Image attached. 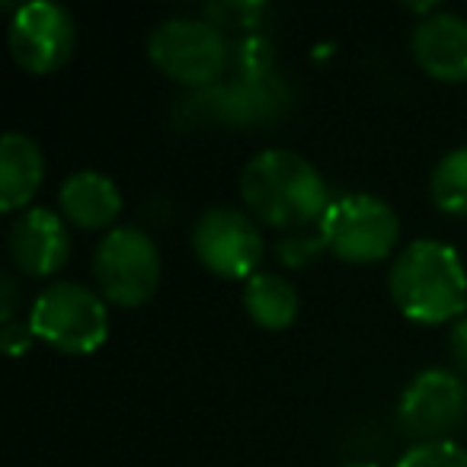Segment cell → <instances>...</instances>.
<instances>
[{
    "label": "cell",
    "instance_id": "1",
    "mask_svg": "<svg viewBox=\"0 0 467 467\" xmlns=\"http://www.w3.org/2000/svg\"><path fill=\"white\" fill-rule=\"evenodd\" d=\"M241 195L263 224L298 231L330 208V189L307 157L288 148H266L244 163Z\"/></svg>",
    "mask_w": 467,
    "mask_h": 467
},
{
    "label": "cell",
    "instance_id": "2",
    "mask_svg": "<svg viewBox=\"0 0 467 467\" xmlns=\"http://www.w3.org/2000/svg\"><path fill=\"white\" fill-rule=\"evenodd\" d=\"M390 298L416 324H445L467 307V269L458 250L441 241H413L388 275Z\"/></svg>",
    "mask_w": 467,
    "mask_h": 467
},
{
    "label": "cell",
    "instance_id": "3",
    "mask_svg": "<svg viewBox=\"0 0 467 467\" xmlns=\"http://www.w3.org/2000/svg\"><path fill=\"white\" fill-rule=\"evenodd\" d=\"M29 330L58 352L87 356L109 337V311L103 298L78 282H52L29 307Z\"/></svg>",
    "mask_w": 467,
    "mask_h": 467
},
{
    "label": "cell",
    "instance_id": "4",
    "mask_svg": "<svg viewBox=\"0 0 467 467\" xmlns=\"http://www.w3.org/2000/svg\"><path fill=\"white\" fill-rule=\"evenodd\" d=\"M148 58L182 87H205L231 61L224 33L205 16H170L148 36Z\"/></svg>",
    "mask_w": 467,
    "mask_h": 467
},
{
    "label": "cell",
    "instance_id": "5",
    "mask_svg": "<svg viewBox=\"0 0 467 467\" xmlns=\"http://www.w3.org/2000/svg\"><path fill=\"white\" fill-rule=\"evenodd\" d=\"M400 221L394 208L371 192H346L320 218V244L346 263H378L394 250Z\"/></svg>",
    "mask_w": 467,
    "mask_h": 467
},
{
    "label": "cell",
    "instance_id": "6",
    "mask_svg": "<svg viewBox=\"0 0 467 467\" xmlns=\"http://www.w3.org/2000/svg\"><path fill=\"white\" fill-rule=\"evenodd\" d=\"M93 275L112 305L138 307L161 285V250L148 231L119 224L97 244Z\"/></svg>",
    "mask_w": 467,
    "mask_h": 467
},
{
    "label": "cell",
    "instance_id": "7",
    "mask_svg": "<svg viewBox=\"0 0 467 467\" xmlns=\"http://www.w3.org/2000/svg\"><path fill=\"white\" fill-rule=\"evenodd\" d=\"M192 250L202 266L224 279H250L263 260V234L247 212L214 205L192 227Z\"/></svg>",
    "mask_w": 467,
    "mask_h": 467
},
{
    "label": "cell",
    "instance_id": "8",
    "mask_svg": "<svg viewBox=\"0 0 467 467\" xmlns=\"http://www.w3.org/2000/svg\"><path fill=\"white\" fill-rule=\"evenodd\" d=\"M78 26L55 0H29L10 20V55L29 74H52L71 58Z\"/></svg>",
    "mask_w": 467,
    "mask_h": 467
},
{
    "label": "cell",
    "instance_id": "9",
    "mask_svg": "<svg viewBox=\"0 0 467 467\" xmlns=\"http://www.w3.org/2000/svg\"><path fill=\"white\" fill-rule=\"evenodd\" d=\"M467 388L448 368H426L407 384L397 403V420L420 441H445L464 422Z\"/></svg>",
    "mask_w": 467,
    "mask_h": 467
},
{
    "label": "cell",
    "instance_id": "10",
    "mask_svg": "<svg viewBox=\"0 0 467 467\" xmlns=\"http://www.w3.org/2000/svg\"><path fill=\"white\" fill-rule=\"evenodd\" d=\"M7 250L14 256L16 269L26 275H52L67 263L71 237L58 212L46 205L23 208L10 224Z\"/></svg>",
    "mask_w": 467,
    "mask_h": 467
},
{
    "label": "cell",
    "instance_id": "11",
    "mask_svg": "<svg viewBox=\"0 0 467 467\" xmlns=\"http://www.w3.org/2000/svg\"><path fill=\"white\" fill-rule=\"evenodd\" d=\"M413 58L435 80H467V20L458 14H429L410 36Z\"/></svg>",
    "mask_w": 467,
    "mask_h": 467
},
{
    "label": "cell",
    "instance_id": "12",
    "mask_svg": "<svg viewBox=\"0 0 467 467\" xmlns=\"http://www.w3.org/2000/svg\"><path fill=\"white\" fill-rule=\"evenodd\" d=\"M58 205L71 224L93 231V227H106L116 221V214L122 212V192L99 170H78L61 182Z\"/></svg>",
    "mask_w": 467,
    "mask_h": 467
},
{
    "label": "cell",
    "instance_id": "13",
    "mask_svg": "<svg viewBox=\"0 0 467 467\" xmlns=\"http://www.w3.org/2000/svg\"><path fill=\"white\" fill-rule=\"evenodd\" d=\"M46 176L42 148L23 131H7L0 138V208L16 212L39 192Z\"/></svg>",
    "mask_w": 467,
    "mask_h": 467
},
{
    "label": "cell",
    "instance_id": "14",
    "mask_svg": "<svg viewBox=\"0 0 467 467\" xmlns=\"http://www.w3.org/2000/svg\"><path fill=\"white\" fill-rule=\"evenodd\" d=\"M244 307L247 317L263 330H285L298 317V292L288 279L275 273H256L244 285Z\"/></svg>",
    "mask_w": 467,
    "mask_h": 467
},
{
    "label": "cell",
    "instance_id": "15",
    "mask_svg": "<svg viewBox=\"0 0 467 467\" xmlns=\"http://www.w3.org/2000/svg\"><path fill=\"white\" fill-rule=\"evenodd\" d=\"M429 189H432V199L441 212L467 214V148H454L441 154V161L432 170Z\"/></svg>",
    "mask_w": 467,
    "mask_h": 467
},
{
    "label": "cell",
    "instance_id": "16",
    "mask_svg": "<svg viewBox=\"0 0 467 467\" xmlns=\"http://www.w3.org/2000/svg\"><path fill=\"white\" fill-rule=\"evenodd\" d=\"M394 467H467V448L454 441H416Z\"/></svg>",
    "mask_w": 467,
    "mask_h": 467
},
{
    "label": "cell",
    "instance_id": "17",
    "mask_svg": "<svg viewBox=\"0 0 467 467\" xmlns=\"http://www.w3.org/2000/svg\"><path fill=\"white\" fill-rule=\"evenodd\" d=\"M231 61L237 65L241 78L260 80L273 65V46L266 39H260V36H250V39H241L231 48Z\"/></svg>",
    "mask_w": 467,
    "mask_h": 467
},
{
    "label": "cell",
    "instance_id": "18",
    "mask_svg": "<svg viewBox=\"0 0 467 467\" xmlns=\"http://www.w3.org/2000/svg\"><path fill=\"white\" fill-rule=\"evenodd\" d=\"M263 4H212L205 10V20L214 26H237V29H250L260 23L263 16Z\"/></svg>",
    "mask_w": 467,
    "mask_h": 467
},
{
    "label": "cell",
    "instance_id": "19",
    "mask_svg": "<svg viewBox=\"0 0 467 467\" xmlns=\"http://www.w3.org/2000/svg\"><path fill=\"white\" fill-rule=\"evenodd\" d=\"M0 343H4V352L7 356H20V352L29 349V343H33V330H29V324H4V333H0Z\"/></svg>",
    "mask_w": 467,
    "mask_h": 467
},
{
    "label": "cell",
    "instance_id": "20",
    "mask_svg": "<svg viewBox=\"0 0 467 467\" xmlns=\"http://www.w3.org/2000/svg\"><path fill=\"white\" fill-rule=\"evenodd\" d=\"M448 352H451V362L461 375L467 378V320L454 324V330L448 333Z\"/></svg>",
    "mask_w": 467,
    "mask_h": 467
},
{
    "label": "cell",
    "instance_id": "21",
    "mask_svg": "<svg viewBox=\"0 0 467 467\" xmlns=\"http://www.w3.org/2000/svg\"><path fill=\"white\" fill-rule=\"evenodd\" d=\"M0 292H4V301H0V317L4 324H14V311H16V282L10 275L0 279Z\"/></svg>",
    "mask_w": 467,
    "mask_h": 467
},
{
    "label": "cell",
    "instance_id": "22",
    "mask_svg": "<svg viewBox=\"0 0 467 467\" xmlns=\"http://www.w3.org/2000/svg\"><path fill=\"white\" fill-rule=\"evenodd\" d=\"M343 467H378V464H368V461H349V464H343Z\"/></svg>",
    "mask_w": 467,
    "mask_h": 467
}]
</instances>
